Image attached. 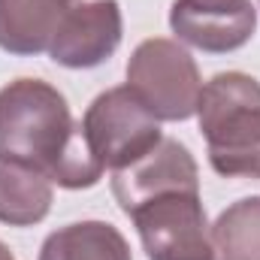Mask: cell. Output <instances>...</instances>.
<instances>
[{"label":"cell","instance_id":"8992f818","mask_svg":"<svg viewBox=\"0 0 260 260\" xmlns=\"http://www.w3.org/2000/svg\"><path fill=\"white\" fill-rule=\"evenodd\" d=\"M170 27L182 43L224 55L242 49L254 37L257 9L251 0H176Z\"/></svg>","mask_w":260,"mask_h":260},{"label":"cell","instance_id":"ba28073f","mask_svg":"<svg viewBox=\"0 0 260 260\" xmlns=\"http://www.w3.org/2000/svg\"><path fill=\"white\" fill-rule=\"evenodd\" d=\"M167 191H200V173L191 151L176 139H160L145 157L112 173V194L121 212L130 215L139 203Z\"/></svg>","mask_w":260,"mask_h":260},{"label":"cell","instance_id":"8fae6325","mask_svg":"<svg viewBox=\"0 0 260 260\" xmlns=\"http://www.w3.org/2000/svg\"><path fill=\"white\" fill-rule=\"evenodd\" d=\"M52 209V182L27 167L0 160V221L9 227H34Z\"/></svg>","mask_w":260,"mask_h":260},{"label":"cell","instance_id":"5b68a950","mask_svg":"<svg viewBox=\"0 0 260 260\" xmlns=\"http://www.w3.org/2000/svg\"><path fill=\"white\" fill-rule=\"evenodd\" d=\"M82 133L103 170L112 173L136 164L164 139L157 118L139 103V97L127 85L103 91L88 106L82 118Z\"/></svg>","mask_w":260,"mask_h":260},{"label":"cell","instance_id":"9a60e30c","mask_svg":"<svg viewBox=\"0 0 260 260\" xmlns=\"http://www.w3.org/2000/svg\"><path fill=\"white\" fill-rule=\"evenodd\" d=\"M257 3H260V0H257Z\"/></svg>","mask_w":260,"mask_h":260},{"label":"cell","instance_id":"277c9868","mask_svg":"<svg viewBox=\"0 0 260 260\" xmlns=\"http://www.w3.org/2000/svg\"><path fill=\"white\" fill-rule=\"evenodd\" d=\"M148 260H215L218 245L200 191H167L130 212Z\"/></svg>","mask_w":260,"mask_h":260},{"label":"cell","instance_id":"5bb4252c","mask_svg":"<svg viewBox=\"0 0 260 260\" xmlns=\"http://www.w3.org/2000/svg\"><path fill=\"white\" fill-rule=\"evenodd\" d=\"M215 260H224V257H215Z\"/></svg>","mask_w":260,"mask_h":260},{"label":"cell","instance_id":"52a82bcc","mask_svg":"<svg viewBox=\"0 0 260 260\" xmlns=\"http://www.w3.org/2000/svg\"><path fill=\"white\" fill-rule=\"evenodd\" d=\"M121 30L124 21H121L118 0L76 3L49 46V58L70 70L100 67L121 46Z\"/></svg>","mask_w":260,"mask_h":260},{"label":"cell","instance_id":"3957f363","mask_svg":"<svg viewBox=\"0 0 260 260\" xmlns=\"http://www.w3.org/2000/svg\"><path fill=\"white\" fill-rule=\"evenodd\" d=\"M127 88L157 121H185L197 115L203 79L194 58L173 40H145L127 61Z\"/></svg>","mask_w":260,"mask_h":260},{"label":"cell","instance_id":"30bf717a","mask_svg":"<svg viewBox=\"0 0 260 260\" xmlns=\"http://www.w3.org/2000/svg\"><path fill=\"white\" fill-rule=\"evenodd\" d=\"M40 260H133L127 239L106 221H79L55 230Z\"/></svg>","mask_w":260,"mask_h":260},{"label":"cell","instance_id":"7a4b0ae2","mask_svg":"<svg viewBox=\"0 0 260 260\" xmlns=\"http://www.w3.org/2000/svg\"><path fill=\"white\" fill-rule=\"evenodd\" d=\"M197 118L218 176L260 179V82L254 76H212L203 85Z\"/></svg>","mask_w":260,"mask_h":260},{"label":"cell","instance_id":"7c38bea8","mask_svg":"<svg viewBox=\"0 0 260 260\" xmlns=\"http://www.w3.org/2000/svg\"><path fill=\"white\" fill-rule=\"evenodd\" d=\"M224 260H260V197L233 203L212 227Z\"/></svg>","mask_w":260,"mask_h":260},{"label":"cell","instance_id":"6da1fadb","mask_svg":"<svg viewBox=\"0 0 260 260\" xmlns=\"http://www.w3.org/2000/svg\"><path fill=\"white\" fill-rule=\"evenodd\" d=\"M0 160L37 170L70 191L91 188L103 176L64 94L43 79H15L0 88Z\"/></svg>","mask_w":260,"mask_h":260},{"label":"cell","instance_id":"4fadbf2b","mask_svg":"<svg viewBox=\"0 0 260 260\" xmlns=\"http://www.w3.org/2000/svg\"><path fill=\"white\" fill-rule=\"evenodd\" d=\"M0 260H15V257H12V251H9L3 242H0Z\"/></svg>","mask_w":260,"mask_h":260},{"label":"cell","instance_id":"9c48e42d","mask_svg":"<svg viewBox=\"0 0 260 260\" xmlns=\"http://www.w3.org/2000/svg\"><path fill=\"white\" fill-rule=\"evenodd\" d=\"M79 0H0V49L12 55L49 52Z\"/></svg>","mask_w":260,"mask_h":260}]
</instances>
